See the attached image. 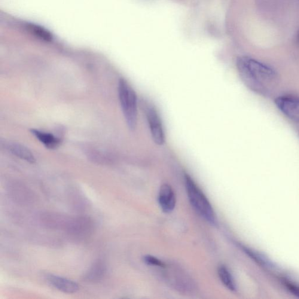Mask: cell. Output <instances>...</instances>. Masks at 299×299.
<instances>
[{"instance_id": "obj_15", "label": "cell", "mask_w": 299, "mask_h": 299, "mask_svg": "<svg viewBox=\"0 0 299 299\" xmlns=\"http://www.w3.org/2000/svg\"><path fill=\"white\" fill-rule=\"evenodd\" d=\"M28 28L36 36L46 41H50L52 39V36L51 35L50 32L43 28L42 27L33 25V24H29Z\"/></svg>"}, {"instance_id": "obj_3", "label": "cell", "mask_w": 299, "mask_h": 299, "mask_svg": "<svg viewBox=\"0 0 299 299\" xmlns=\"http://www.w3.org/2000/svg\"><path fill=\"white\" fill-rule=\"evenodd\" d=\"M119 99L128 127L131 130L136 129L137 121V102L135 91L124 78L118 85Z\"/></svg>"}, {"instance_id": "obj_4", "label": "cell", "mask_w": 299, "mask_h": 299, "mask_svg": "<svg viewBox=\"0 0 299 299\" xmlns=\"http://www.w3.org/2000/svg\"><path fill=\"white\" fill-rule=\"evenodd\" d=\"M142 106L147 118L152 139L155 144L163 145L165 142L164 132L157 110L154 105L147 100H143Z\"/></svg>"}, {"instance_id": "obj_13", "label": "cell", "mask_w": 299, "mask_h": 299, "mask_svg": "<svg viewBox=\"0 0 299 299\" xmlns=\"http://www.w3.org/2000/svg\"><path fill=\"white\" fill-rule=\"evenodd\" d=\"M32 133L48 148H56L60 144V140L52 134L35 129L32 130Z\"/></svg>"}, {"instance_id": "obj_7", "label": "cell", "mask_w": 299, "mask_h": 299, "mask_svg": "<svg viewBox=\"0 0 299 299\" xmlns=\"http://www.w3.org/2000/svg\"><path fill=\"white\" fill-rule=\"evenodd\" d=\"M72 218L56 212H45L41 216V221L45 227L54 230L66 231Z\"/></svg>"}, {"instance_id": "obj_12", "label": "cell", "mask_w": 299, "mask_h": 299, "mask_svg": "<svg viewBox=\"0 0 299 299\" xmlns=\"http://www.w3.org/2000/svg\"><path fill=\"white\" fill-rule=\"evenodd\" d=\"M9 150L18 157L30 163H34L35 158L32 152L25 146L18 144V143H10L8 145Z\"/></svg>"}, {"instance_id": "obj_8", "label": "cell", "mask_w": 299, "mask_h": 299, "mask_svg": "<svg viewBox=\"0 0 299 299\" xmlns=\"http://www.w3.org/2000/svg\"><path fill=\"white\" fill-rule=\"evenodd\" d=\"M158 203L161 210L165 213H170L174 209L176 198L174 192L169 184L161 186L158 194Z\"/></svg>"}, {"instance_id": "obj_16", "label": "cell", "mask_w": 299, "mask_h": 299, "mask_svg": "<svg viewBox=\"0 0 299 299\" xmlns=\"http://www.w3.org/2000/svg\"><path fill=\"white\" fill-rule=\"evenodd\" d=\"M145 262L149 265L151 266H155L160 268L166 267V264L164 263L163 261L160 260L157 258L153 257L151 255H146L145 256L144 258Z\"/></svg>"}, {"instance_id": "obj_9", "label": "cell", "mask_w": 299, "mask_h": 299, "mask_svg": "<svg viewBox=\"0 0 299 299\" xmlns=\"http://www.w3.org/2000/svg\"><path fill=\"white\" fill-rule=\"evenodd\" d=\"M48 280L55 288L66 294H75L79 290L78 283L65 277L50 274Z\"/></svg>"}, {"instance_id": "obj_5", "label": "cell", "mask_w": 299, "mask_h": 299, "mask_svg": "<svg viewBox=\"0 0 299 299\" xmlns=\"http://www.w3.org/2000/svg\"><path fill=\"white\" fill-rule=\"evenodd\" d=\"M94 229L93 220L88 217L72 218L66 231L78 239H85L92 234Z\"/></svg>"}, {"instance_id": "obj_14", "label": "cell", "mask_w": 299, "mask_h": 299, "mask_svg": "<svg viewBox=\"0 0 299 299\" xmlns=\"http://www.w3.org/2000/svg\"><path fill=\"white\" fill-rule=\"evenodd\" d=\"M218 274L220 279L224 285L230 291L235 292L237 290L236 283L230 271L224 265L218 268Z\"/></svg>"}, {"instance_id": "obj_2", "label": "cell", "mask_w": 299, "mask_h": 299, "mask_svg": "<svg viewBox=\"0 0 299 299\" xmlns=\"http://www.w3.org/2000/svg\"><path fill=\"white\" fill-rule=\"evenodd\" d=\"M185 181L189 200L195 211L210 224L217 225L214 210L202 190L190 175L185 174Z\"/></svg>"}, {"instance_id": "obj_18", "label": "cell", "mask_w": 299, "mask_h": 299, "mask_svg": "<svg viewBox=\"0 0 299 299\" xmlns=\"http://www.w3.org/2000/svg\"><path fill=\"white\" fill-rule=\"evenodd\" d=\"M297 42L299 44V32L297 33Z\"/></svg>"}, {"instance_id": "obj_10", "label": "cell", "mask_w": 299, "mask_h": 299, "mask_svg": "<svg viewBox=\"0 0 299 299\" xmlns=\"http://www.w3.org/2000/svg\"><path fill=\"white\" fill-rule=\"evenodd\" d=\"M106 272L107 267L105 262L101 259H98L85 274L84 279L90 282H99L105 276Z\"/></svg>"}, {"instance_id": "obj_11", "label": "cell", "mask_w": 299, "mask_h": 299, "mask_svg": "<svg viewBox=\"0 0 299 299\" xmlns=\"http://www.w3.org/2000/svg\"><path fill=\"white\" fill-rule=\"evenodd\" d=\"M9 192L15 202L19 203L29 204L34 200V196L32 191L23 185L12 186Z\"/></svg>"}, {"instance_id": "obj_17", "label": "cell", "mask_w": 299, "mask_h": 299, "mask_svg": "<svg viewBox=\"0 0 299 299\" xmlns=\"http://www.w3.org/2000/svg\"><path fill=\"white\" fill-rule=\"evenodd\" d=\"M285 285L289 291L292 293L293 295L297 296L299 298V285L295 284L294 283L285 281Z\"/></svg>"}, {"instance_id": "obj_1", "label": "cell", "mask_w": 299, "mask_h": 299, "mask_svg": "<svg viewBox=\"0 0 299 299\" xmlns=\"http://www.w3.org/2000/svg\"><path fill=\"white\" fill-rule=\"evenodd\" d=\"M236 65L244 83L259 95L270 96L278 83L279 76L275 70L251 57L238 58Z\"/></svg>"}, {"instance_id": "obj_6", "label": "cell", "mask_w": 299, "mask_h": 299, "mask_svg": "<svg viewBox=\"0 0 299 299\" xmlns=\"http://www.w3.org/2000/svg\"><path fill=\"white\" fill-rule=\"evenodd\" d=\"M275 104L280 111L291 120L299 123V96L285 95L275 99Z\"/></svg>"}]
</instances>
